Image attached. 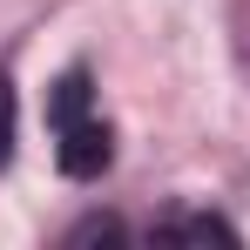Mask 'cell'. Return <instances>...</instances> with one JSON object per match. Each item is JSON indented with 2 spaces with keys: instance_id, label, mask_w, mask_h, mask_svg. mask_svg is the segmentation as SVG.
Here are the masks:
<instances>
[{
  "instance_id": "obj_1",
  "label": "cell",
  "mask_w": 250,
  "mask_h": 250,
  "mask_svg": "<svg viewBox=\"0 0 250 250\" xmlns=\"http://www.w3.org/2000/svg\"><path fill=\"white\" fill-rule=\"evenodd\" d=\"M54 163H61V176H75V183L102 176V169L115 163V128L102 122L95 108L75 115V122H61V128H54Z\"/></svg>"
},
{
  "instance_id": "obj_2",
  "label": "cell",
  "mask_w": 250,
  "mask_h": 250,
  "mask_svg": "<svg viewBox=\"0 0 250 250\" xmlns=\"http://www.w3.org/2000/svg\"><path fill=\"white\" fill-rule=\"evenodd\" d=\"M156 244H223V250H237V223H223L209 209H189V216L156 223Z\"/></svg>"
},
{
  "instance_id": "obj_3",
  "label": "cell",
  "mask_w": 250,
  "mask_h": 250,
  "mask_svg": "<svg viewBox=\"0 0 250 250\" xmlns=\"http://www.w3.org/2000/svg\"><path fill=\"white\" fill-rule=\"evenodd\" d=\"M75 115H88V75L82 68H68L61 82H54V95H47V122H75Z\"/></svg>"
},
{
  "instance_id": "obj_4",
  "label": "cell",
  "mask_w": 250,
  "mask_h": 250,
  "mask_svg": "<svg viewBox=\"0 0 250 250\" xmlns=\"http://www.w3.org/2000/svg\"><path fill=\"white\" fill-rule=\"evenodd\" d=\"M14 163V75L0 68V169Z\"/></svg>"
},
{
  "instance_id": "obj_5",
  "label": "cell",
  "mask_w": 250,
  "mask_h": 250,
  "mask_svg": "<svg viewBox=\"0 0 250 250\" xmlns=\"http://www.w3.org/2000/svg\"><path fill=\"white\" fill-rule=\"evenodd\" d=\"M68 244H122V223H115V216H88Z\"/></svg>"
}]
</instances>
